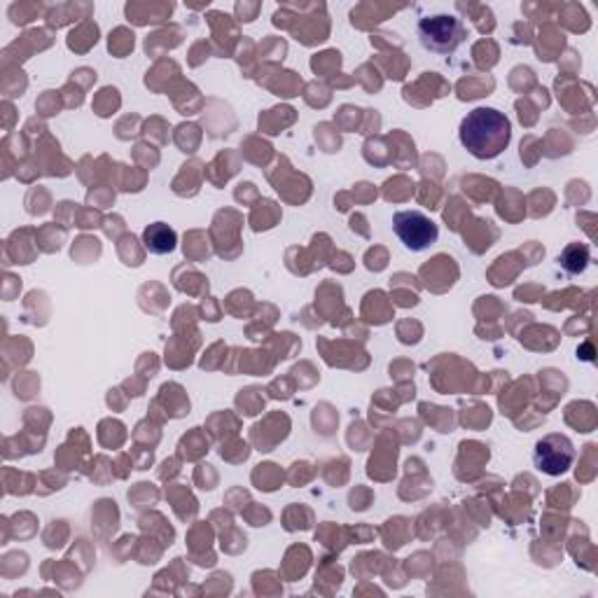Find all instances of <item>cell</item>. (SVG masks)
I'll use <instances>...</instances> for the list:
<instances>
[{
    "label": "cell",
    "mask_w": 598,
    "mask_h": 598,
    "mask_svg": "<svg viewBox=\"0 0 598 598\" xmlns=\"http://www.w3.org/2000/svg\"><path fill=\"white\" fill-rule=\"evenodd\" d=\"M459 138L475 159L491 161L508 150L512 141V122L498 108L481 106L463 118Z\"/></svg>",
    "instance_id": "1"
},
{
    "label": "cell",
    "mask_w": 598,
    "mask_h": 598,
    "mask_svg": "<svg viewBox=\"0 0 598 598\" xmlns=\"http://www.w3.org/2000/svg\"><path fill=\"white\" fill-rule=\"evenodd\" d=\"M416 34L428 52L449 57L465 42L467 30L456 14H430L416 26Z\"/></svg>",
    "instance_id": "2"
},
{
    "label": "cell",
    "mask_w": 598,
    "mask_h": 598,
    "mask_svg": "<svg viewBox=\"0 0 598 598\" xmlns=\"http://www.w3.org/2000/svg\"><path fill=\"white\" fill-rule=\"evenodd\" d=\"M575 456V444L565 438V435L549 432L536 442V449H533V465H536L542 475L559 477L571 471Z\"/></svg>",
    "instance_id": "3"
},
{
    "label": "cell",
    "mask_w": 598,
    "mask_h": 598,
    "mask_svg": "<svg viewBox=\"0 0 598 598\" xmlns=\"http://www.w3.org/2000/svg\"><path fill=\"white\" fill-rule=\"evenodd\" d=\"M393 232L400 244L412 253H424L438 244L440 239L438 224L422 211H398L393 216Z\"/></svg>",
    "instance_id": "4"
},
{
    "label": "cell",
    "mask_w": 598,
    "mask_h": 598,
    "mask_svg": "<svg viewBox=\"0 0 598 598\" xmlns=\"http://www.w3.org/2000/svg\"><path fill=\"white\" fill-rule=\"evenodd\" d=\"M143 246L152 255H169L178 246V234L167 222H155L143 232Z\"/></svg>",
    "instance_id": "5"
},
{
    "label": "cell",
    "mask_w": 598,
    "mask_h": 598,
    "mask_svg": "<svg viewBox=\"0 0 598 598\" xmlns=\"http://www.w3.org/2000/svg\"><path fill=\"white\" fill-rule=\"evenodd\" d=\"M559 265L563 267V271H569L571 277H577V273H585V269L589 267V246L587 244H569L561 255H559Z\"/></svg>",
    "instance_id": "6"
}]
</instances>
